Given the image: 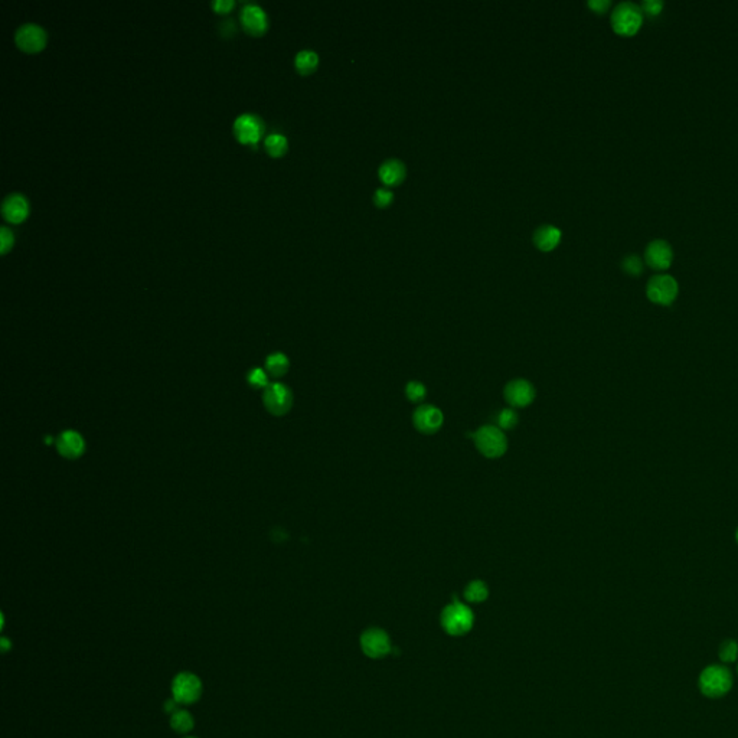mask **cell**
Segmentation results:
<instances>
[{
	"instance_id": "obj_1",
	"label": "cell",
	"mask_w": 738,
	"mask_h": 738,
	"mask_svg": "<svg viewBox=\"0 0 738 738\" xmlns=\"http://www.w3.org/2000/svg\"><path fill=\"white\" fill-rule=\"evenodd\" d=\"M732 673L724 665L706 666L698 678V686L702 695L711 699L726 697L732 688Z\"/></svg>"
},
{
	"instance_id": "obj_2",
	"label": "cell",
	"mask_w": 738,
	"mask_h": 738,
	"mask_svg": "<svg viewBox=\"0 0 738 738\" xmlns=\"http://www.w3.org/2000/svg\"><path fill=\"white\" fill-rule=\"evenodd\" d=\"M476 449L483 454L486 459H499L504 456L508 450V438L498 426H483L473 434Z\"/></svg>"
},
{
	"instance_id": "obj_3",
	"label": "cell",
	"mask_w": 738,
	"mask_h": 738,
	"mask_svg": "<svg viewBox=\"0 0 738 738\" xmlns=\"http://www.w3.org/2000/svg\"><path fill=\"white\" fill-rule=\"evenodd\" d=\"M475 623L473 611L466 604L454 600L449 604L442 613V626L443 629L451 636H463L472 631Z\"/></svg>"
},
{
	"instance_id": "obj_4",
	"label": "cell",
	"mask_w": 738,
	"mask_h": 738,
	"mask_svg": "<svg viewBox=\"0 0 738 738\" xmlns=\"http://www.w3.org/2000/svg\"><path fill=\"white\" fill-rule=\"evenodd\" d=\"M611 26L620 35L636 34L643 22V10L633 2H620L611 12Z\"/></svg>"
},
{
	"instance_id": "obj_5",
	"label": "cell",
	"mask_w": 738,
	"mask_h": 738,
	"mask_svg": "<svg viewBox=\"0 0 738 738\" xmlns=\"http://www.w3.org/2000/svg\"><path fill=\"white\" fill-rule=\"evenodd\" d=\"M678 293H679L678 281L675 280L670 274H656V276H652L648 281L646 294L649 297V300L656 305H662V306L672 305L675 299L678 297Z\"/></svg>"
},
{
	"instance_id": "obj_6",
	"label": "cell",
	"mask_w": 738,
	"mask_h": 738,
	"mask_svg": "<svg viewBox=\"0 0 738 738\" xmlns=\"http://www.w3.org/2000/svg\"><path fill=\"white\" fill-rule=\"evenodd\" d=\"M172 694L182 705L194 704L201 698L202 682L196 675L191 672H182L176 675V678L172 682Z\"/></svg>"
},
{
	"instance_id": "obj_7",
	"label": "cell",
	"mask_w": 738,
	"mask_h": 738,
	"mask_svg": "<svg viewBox=\"0 0 738 738\" xmlns=\"http://www.w3.org/2000/svg\"><path fill=\"white\" fill-rule=\"evenodd\" d=\"M264 407L273 416H285L291 410L293 394L285 384H271L264 389Z\"/></svg>"
},
{
	"instance_id": "obj_8",
	"label": "cell",
	"mask_w": 738,
	"mask_h": 738,
	"mask_svg": "<svg viewBox=\"0 0 738 738\" xmlns=\"http://www.w3.org/2000/svg\"><path fill=\"white\" fill-rule=\"evenodd\" d=\"M360 648L371 659H381L391 653L392 645L387 632L378 627H371L360 636Z\"/></svg>"
},
{
	"instance_id": "obj_9",
	"label": "cell",
	"mask_w": 738,
	"mask_h": 738,
	"mask_svg": "<svg viewBox=\"0 0 738 738\" xmlns=\"http://www.w3.org/2000/svg\"><path fill=\"white\" fill-rule=\"evenodd\" d=\"M413 422H414V427L420 433H422V434H434V433H437L440 429L443 427L444 416H443L442 410H440L438 407L426 404V405L418 407L417 410L414 411Z\"/></svg>"
},
{
	"instance_id": "obj_10",
	"label": "cell",
	"mask_w": 738,
	"mask_h": 738,
	"mask_svg": "<svg viewBox=\"0 0 738 738\" xmlns=\"http://www.w3.org/2000/svg\"><path fill=\"white\" fill-rule=\"evenodd\" d=\"M505 400L512 408H525L537 397V391L526 380H513L505 387Z\"/></svg>"
},
{
	"instance_id": "obj_11",
	"label": "cell",
	"mask_w": 738,
	"mask_h": 738,
	"mask_svg": "<svg viewBox=\"0 0 738 738\" xmlns=\"http://www.w3.org/2000/svg\"><path fill=\"white\" fill-rule=\"evenodd\" d=\"M234 133L241 143L256 145L263 134V123L257 116L241 114L234 121Z\"/></svg>"
},
{
	"instance_id": "obj_12",
	"label": "cell",
	"mask_w": 738,
	"mask_h": 738,
	"mask_svg": "<svg viewBox=\"0 0 738 738\" xmlns=\"http://www.w3.org/2000/svg\"><path fill=\"white\" fill-rule=\"evenodd\" d=\"M645 258L652 269L665 270L672 264L673 260L672 245L662 238L652 240L645 249Z\"/></svg>"
},
{
	"instance_id": "obj_13",
	"label": "cell",
	"mask_w": 738,
	"mask_h": 738,
	"mask_svg": "<svg viewBox=\"0 0 738 738\" xmlns=\"http://www.w3.org/2000/svg\"><path fill=\"white\" fill-rule=\"evenodd\" d=\"M14 38H17V43L21 50L26 52H38L46 42V32L35 23H26L17 30Z\"/></svg>"
},
{
	"instance_id": "obj_14",
	"label": "cell",
	"mask_w": 738,
	"mask_h": 738,
	"mask_svg": "<svg viewBox=\"0 0 738 738\" xmlns=\"http://www.w3.org/2000/svg\"><path fill=\"white\" fill-rule=\"evenodd\" d=\"M57 449L62 458L78 459L81 458L85 451V442L80 433L68 430L58 437Z\"/></svg>"
},
{
	"instance_id": "obj_15",
	"label": "cell",
	"mask_w": 738,
	"mask_h": 738,
	"mask_svg": "<svg viewBox=\"0 0 738 738\" xmlns=\"http://www.w3.org/2000/svg\"><path fill=\"white\" fill-rule=\"evenodd\" d=\"M241 22L247 32L253 35L263 34L267 28V17L258 5H247L241 12Z\"/></svg>"
},
{
	"instance_id": "obj_16",
	"label": "cell",
	"mask_w": 738,
	"mask_h": 738,
	"mask_svg": "<svg viewBox=\"0 0 738 738\" xmlns=\"http://www.w3.org/2000/svg\"><path fill=\"white\" fill-rule=\"evenodd\" d=\"M2 212H3V215H5V218L8 219V221H10V223H21L28 216V212H29L28 201L25 199L23 195L12 194V195L6 196V199L3 201Z\"/></svg>"
},
{
	"instance_id": "obj_17",
	"label": "cell",
	"mask_w": 738,
	"mask_h": 738,
	"mask_svg": "<svg viewBox=\"0 0 738 738\" xmlns=\"http://www.w3.org/2000/svg\"><path fill=\"white\" fill-rule=\"evenodd\" d=\"M405 175H407V170H405L404 163L397 159L385 161L378 170V176L381 182L387 186L401 185L405 179Z\"/></svg>"
},
{
	"instance_id": "obj_18",
	"label": "cell",
	"mask_w": 738,
	"mask_h": 738,
	"mask_svg": "<svg viewBox=\"0 0 738 738\" xmlns=\"http://www.w3.org/2000/svg\"><path fill=\"white\" fill-rule=\"evenodd\" d=\"M561 241V231L554 225H542L533 234V243L541 251H551Z\"/></svg>"
},
{
	"instance_id": "obj_19",
	"label": "cell",
	"mask_w": 738,
	"mask_h": 738,
	"mask_svg": "<svg viewBox=\"0 0 738 738\" xmlns=\"http://www.w3.org/2000/svg\"><path fill=\"white\" fill-rule=\"evenodd\" d=\"M294 64H296V68L299 72L302 74H310L316 70L318 64H319V57L316 52L313 51H300L299 54L296 55V59H294Z\"/></svg>"
},
{
	"instance_id": "obj_20",
	"label": "cell",
	"mask_w": 738,
	"mask_h": 738,
	"mask_svg": "<svg viewBox=\"0 0 738 738\" xmlns=\"http://www.w3.org/2000/svg\"><path fill=\"white\" fill-rule=\"evenodd\" d=\"M489 595L488 586L483 581L475 580L464 590V599L470 603H483Z\"/></svg>"
},
{
	"instance_id": "obj_21",
	"label": "cell",
	"mask_w": 738,
	"mask_h": 738,
	"mask_svg": "<svg viewBox=\"0 0 738 738\" xmlns=\"http://www.w3.org/2000/svg\"><path fill=\"white\" fill-rule=\"evenodd\" d=\"M265 367L269 373H271L273 376H283L289 371L290 362L285 353H273L267 358Z\"/></svg>"
},
{
	"instance_id": "obj_22",
	"label": "cell",
	"mask_w": 738,
	"mask_h": 738,
	"mask_svg": "<svg viewBox=\"0 0 738 738\" xmlns=\"http://www.w3.org/2000/svg\"><path fill=\"white\" fill-rule=\"evenodd\" d=\"M194 717L191 715V713L185 710H179L170 717V726L178 732H189L194 728Z\"/></svg>"
},
{
	"instance_id": "obj_23",
	"label": "cell",
	"mask_w": 738,
	"mask_h": 738,
	"mask_svg": "<svg viewBox=\"0 0 738 738\" xmlns=\"http://www.w3.org/2000/svg\"><path fill=\"white\" fill-rule=\"evenodd\" d=\"M265 149L271 156H281L287 150V139L278 133L269 134L265 137Z\"/></svg>"
},
{
	"instance_id": "obj_24",
	"label": "cell",
	"mask_w": 738,
	"mask_h": 738,
	"mask_svg": "<svg viewBox=\"0 0 738 738\" xmlns=\"http://www.w3.org/2000/svg\"><path fill=\"white\" fill-rule=\"evenodd\" d=\"M718 656L722 664H732L738 659V643L734 639H727L719 645Z\"/></svg>"
},
{
	"instance_id": "obj_25",
	"label": "cell",
	"mask_w": 738,
	"mask_h": 738,
	"mask_svg": "<svg viewBox=\"0 0 738 738\" xmlns=\"http://www.w3.org/2000/svg\"><path fill=\"white\" fill-rule=\"evenodd\" d=\"M405 396L411 402H421L427 397V388L422 382L411 381L405 387Z\"/></svg>"
},
{
	"instance_id": "obj_26",
	"label": "cell",
	"mask_w": 738,
	"mask_h": 738,
	"mask_svg": "<svg viewBox=\"0 0 738 738\" xmlns=\"http://www.w3.org/2000/svg\"><path fill=\"white\" fill-rule=\"evenodd\" d=\"M496 421L500 430H511L517 424V414L513 408H505L498 414Z\"/></svg>"
},
{
	"instance_id": "obj_27",
	"label": "cell",
	"mask_w": 738,
	"mask_h": 738,
	"mask_svg": "<svg viewBox=\"0 0 738 738\" xmlns=\"http://www.w3.org/2000/svg\"><path fill=\"white\" fill-rule=\"evenodd\" d=\"M622 267L629 274L637 276V274H640L643 271V261H642V258L639 256L629 254V256H626L623 258Z\"/></svg>"
},
{
	"instance_id": "obj_28",
	"label": "cell",
	"mask_w": 738,
	"mask_h": 738,
	"mask_svg": "<svg viewBox=\"0 0 738 738\" xmlns=\"http://www.w3.org/2000/svg\"><path fill=\"white\" fill-rule=\"evenodd\" d=\"M392 201H394V194H392L389 189H387V187H380V189H376L373 195V203L378 208L389 207Z\"/></svg>"
},
{
	"instance_id": "obj_29",
	"label": "cell",
	"mask_w": 738,
	"mask_h": 738,
	"mask_svg": "<svg viewBox=\"0 0 738 738\" xmlns=\"http://www.w3.org/2000/svg\"><path fill=\"white\" fill-rule=\"evenodd\" d=\"M248 384L251 387H254V388H264L265 389L267 387H269V380H267V375H265V372L263 369L256 368V369H253L248 373Z\"/></svg>"
},
{
	"instance_id": "obj_30",
	"label": "cell",
	"mask_w": 738,
	"mask_h": 738,
	"mask_svg": "<svg viewBox=\"0 0 738 738\" xmlns=\"http://www.w3.org/2000/svg\"><path fill=\"white\" fill-rule=\"evenodd\" d=\"M640 8L643 13L649 14V17H656V14L662 12L664 2L662 0H643V2L640 3Z\"/></svg>"
},
{
	"instance_id": "obj_31",
	"label": "cell",
	"mask_w": 738,
	"mask_h": 738,
	"mask_svg": "<svg viewBox=\"0 0 738 738\" xmlns=\"http://www.w3.org/2000/svg\"><path fill=\"white\" fill-rule=\"evenodd\" d=\"M0 240H2V243H0V245H2V253L5 254L13 244V235L6 227H2V229H0Z\"/></svg>"
},
{
	"instance_id": "obj_32",
	"label": "cell",
	"mask_w": 738,
	"mask_h": 738,
	"mask_svg": "<svg viewBox=\"0 0 738 738\" xmlns=\"http://www.w3.org/2000/svg\"><path fill=\"white\" fill-rule=\"evenodd\" d=\"M214 9L216 12H221V13H227L229 9H232L234 6V0H215V2L212 3Z\"/></svg>"
},
{
	"instance_id": "obj_33",
	"label": "cell",
	"mask_w": 738,
	"mask_h": 738,
	"mask_svg": "<svg viewBox=\"0 0 738 738\" xmlns=\"http://www.w3.org/2000/svg\"><path fill=\"white\" fill-rule=\"evenodd\" d=\"M588 6H590L594 12L602 13V12L607 10V8L610 6V2H608V0H590Z\"/></svg>"
},
{
	"instance_id": "obj_34",
	"label": "cell",
	"mask_w": 738,
	"mask_h": 738,
	"mask_svg": "<svg viewBox=\"0 0 738 738\" xmlns=\"http://www.w3.org/2000/svg\"><path fill=\"white\" fill-rule=\"evenodd\" d=\"M735 540H737V542H738V529H737V532H735Z\"/></svg>"
},
{
	"instance_id": "obj_35",
	"label": "cell",
	"mask_w": 738,
	"mask_h": 738,
	"mask_svg": "<svg viewBox=\"0 0 738 738\" xmlns=\"http://www.w3.org/2000/svg\"><path fill=\"white\" fill-rule=\"evenodd\" d=\"M185 738H196V737H185Z\"/></svg>"
},
{
	"instance_id": "obj_36",
	"label": "cell",
	"mask_w": 738,
	"mask_h": 738,
	"mask_svg": "<svg viewBox=\"0 0 738 738\" xmlns=\"http://www.w3.org/2000/svg\"><path fill=\"white\" fill-rule=\"evenodd\" d=\"M737 672H738V666H737Z\"/></svg>"
}]
</instances>
